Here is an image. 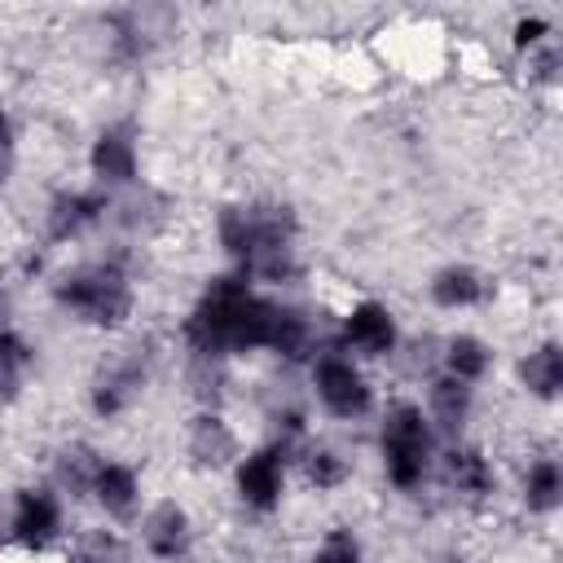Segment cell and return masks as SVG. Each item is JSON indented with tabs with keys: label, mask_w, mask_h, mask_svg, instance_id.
I'll list each match as a JSON object with an SVG mask.
<instances>
[{
	"label": "cell",
	"mask_w": 563,
	"mask_h": 563,
	"mask_svg": "<svg viewBox=\"0 0 563 563\" xmlns=\"http://www.w3.org/2000/svg\"><path fill=\"white\" fill-rule=\"evenodd\" d=\"M216 238L233 273L246 282H295L299 277V220L282 202H229L216 211Z\"/></svg>",
	"instance_id": "obj_1"
},
{
	"label": "cell",
	"mask_w": 563,
	"mask_h": 563,
	"mask_svg": "<svg viewBox=\"0 0 563 563\" xmlns=\"http://www.w3.org/2000/svg\"><path fill=\"white\" fill-rule=\"evenodd\" d=\"M53 303L92 330H123L136 312V286L119 260H92L53 282Z\"/></svg>",
	"instance_id": "obj_2"
},
{
	"label": "cell",
	"mask_w": 563,
	"mask_h": 563,
	"mask_svg": "<svg viewBox=\"0 0 563 563\" xmlns=\"http://www.w3.org/2000/svg\"><path fill=\"white\" fill-rule=\"evenodd\" d=\"M440 435L431 431L422 405L413 400H396L387 413H383V427H378V457H383V479L396 488V493H413L431 479L435 471V449Z\"/></svg>",
	"instance_id": "obj_3"
},
{
	"label": "cell",
	"mask_w": 563,
	"mask_h": 563,
	"mask_svg": "<svg viewBox=\"0 0 563 563\" xmlns=\"http://www.w3.org/2000/svg\"><path fill=\"white\" fill-rule=\"evenodd\" d=\"M255 286L242 277V273H220L202 286V295L194 299V308L185 312V347L194 352L198 365H220L224 356H233V325H238V312L246 303Z\"/></svg>",
	"instance_id": "obj_4"
},
{
	"label": "cell",
	"mask_w": 563,
	"mask_h": 563,
	"mask_svg": "<svg viewBox=\"0 0 563 563\" xmlns=\"http://www.w3.org/2000/svg\"><path fill=\"white\" fill-rule=\"evenodd\" d=\"M308 369H312V396L330 418L361 422L374 413V383L365 378L356 356H347L343 347H321L308 361Z\"/></svg>",
	"instance_id": "obj_5"
},
{
	"label": "cell",
	"mask_w": 563,
	"mask_h": 563,
	"mask_svg": "<svg viewBox=\"0 0 563 563\" xmlns=\"http://www.w3.org/2000/svg\"><path fill=\"white\" fill-rule=\"evenodd\" d=\"M62 523H66V506H62V493L53 484H26L13 493V506H9L13 545L44 554L53 541H62V532H66Z\"/></svg>",
	"instance_id": "obj_6"
},
{
	"label": "cell",
	"mask_w": 563,
	"mask_h": 563,
	"mask_svg": "<svg viewBox=\"0 0 563 563\" xmlns=\"http://www.w3.org/2000/svg\"><path fill=\"white\" fill-rule=\"evenodd\" d=\"M286 457H290V449H282L273 440V444L246 449L233 462V488H238V501L246 510L273 515L282 506V497H286Z\"/></svg>",
	"instance_id": "obj_7"
},
{
	"label": "cell",
	"mask_w": 563,
	"mask_h": 563,
	"mask_svg": "<svg viewBox=\"0 0 563 563\" xmlns=\"http://www.w3.org/2000/svg\"><path fill=\"white\" fill-rule=\"evenodd\" d=\"M339 347L356 361H383L400 347L396 312L383 299H356L339 321Z\"/></svg>",
	"instance_id": "obj_8"
},
{
	"label": "cell",
	"mask_w": 563,
	"mask_h": 563,
	"mask_svg": "<svg viewBox=\"0 0 563 563\" xmlns=\"http://www.w3.org/2000/svg\"><path fill=\"white\" fill-rule=\"evenodd\" d=\"M88 172H92V185L114 194V189H128L141 172V150H136V132L128 123H110L92 136L88 145Z\"/></svg>",
	"instance_id": "obj_9"
},
{
	"label": "cell",
	"mask_w": 563,
	"mask_h": 563,
	"mask_svg": "<svg viewBox=\"0 0 563 563\" xmlns=\"http://www.w3.org/2000/svg\"><path fill=\"white\" fill-rule=\"evenodd\" d=\"M110 211V194L106 189H57L48 198V211H44V238L53 246H66L84 233H92Z\"/></svg>",
	"instance_id": "obj_10"
},
{
	"label": "cell",
	"mask_w": 563,
	"mask_h": 563,
	"mask_svg": "<svg viewBox=\"0 0 563 563\" xmlns=\"http://www.w3.org/2000/svg\"><path fill=\"white\" fill-rule=\"evenodd\" d=\"M141 545L154 563H180L194 550V519L176 497L154 501L141 515Z\"/></svg>",
	"instance_id": "obj_11"
},
{
	"label": "cell",
	"mask_w": 563,
	"mask_h": 563,
	"mask_svg": "<svg viewBox=\"0 0 563 563\" xmlns=\"http://www.w3.org/2000/svg\"><path fill=\"white\" fill-rule=\"evenodd\" d=\"M440 462V479L453 497L462 501H488L497 493V471H493V457L479 449V444H466V440H449L444 453H435Z\"/></svg>",
	"instance_id": "obj_12"
},
{
	"label": "cell",
	"mask_w": 563,
	"mask_h": 563,
	"mask_svg": "<svg viewBox=\"0 0 563 563\" xmlns=\"http://www.w3.org/2000/svg\"><path fill=\"white\" fill-rule=\"evenodd\" d=\"M185 453H189V462L198 471H224V466H233L242 457V440H238V431L229 427L224 413L198 409L189 418V427H185Z\"/></svg>",
	"instance_id": "obj_13"
},
{
	"label": "cell",
	"mask_w": 563,
	"mask_h": 563,
	"mask_svg": "<svg viewBox=\"0 0 563 563\" xmlns=\"http://www.w3.org/2000/svg\"><path fill=\"white\" fill-rule=\"evenodd\" d=\"M92 501L106 519L114 523H128L141 515V471L132 462H119V457H101L97 475H92Z\"/></svg>",
	"instance_id": "obj_14"
},
{
	"label": "cell",
	"mask_w": 563,
	"mask_h": 563,
	"mask_svg": "<svg viewBox=\"0 0 563 563\" xmlns=\"http://www.w3.org/2000/svg\"><path fill=\"white\" fill-rule=\"evenodd\" d=\"M488 290H493L488 273L475 268V264H466V260H449V264H440V268L427 277V299H431L435 308H444V312L479 308V303L488 299Z\"/></svg>",
	"instance_id": "obj_15"
},
{
	"label": "cell",
	"mask_w": 563,
	"mask_h": 563,
	"mask_svg": "<svg viewBox=\"0 0 563 563\" xmlns=\"http://www.w3.org/2000/svg\"><path fill=\"white\" fill-rule=\"evenodd\" d=\"M471 409H475V387H466L457 378H444V374L431 378L422 413H427V422H431L435 435L457 440L466 431V422H471Z\"/></svg>",
	"instance_id": "obj_16"
},
{
	"label": "cell",
	"mask_w": 563,
	"mask_h": 563,
	"mask_svg": "<svg viewBox=\"0 0 563 563\" xmlns=\"http://www.w3.org/2000/svg\"><path fill=\"white\" fill-rule=\"evenodd\" d=\"M519 387L541 405L559 400V391H563V347H559V339H541L537 347H528L519 356Z\"/></svg>",
	"instance_id": "obj_17"
},
{
	"label": "cell",
	"mask_w": 563,
	"mask_h": 563,
	"mask_svg": "<svg viewBox=\"0 0 563 563\" xmlns=\"http://www.w3.org/2000/svg\"><path fill=\"white\" fill-rule=\"evenodd\" d=\"M141 391H145V369H141L136 361H123V365H110V369L92 383L88 405H92L97 418H119V413H128V409L136 405Z\"/></svg>",
	"instance_id": "obj_18"
},
{
	"label": "cell",
	"mask_w": 563,
	"mask_h": 563,
	"mask_svg": "<svg viewBox=\"0 0 563 563\" xmlns=\"http://www.w3.org/2000/svg\"><path fill=\"white\" fill-rule=\"evenodd\" d=\"M268 352L273 356H286V361H312L321 347H317V321L295 308V303H277L273 312V334H268Z\"/></svg>",
	"instance_id": "obj_19"
},
{
	"label": "cell",
	"mask_w": 563,
	"mask_h": 563,
	"mask_svg": "<svg viewBox=\"0 0 563 563\" xmlns=\"http://www.w3.org/2000/svg\"><path fill=\"white\" fill-rule=\"evenodd\" d=\"M488 369H493V347L479 334L457 330V334L444 339V352H440V374L444 378H457V383L475 387V383H484Z\"/></svg>",
	"instance_id": "obj_20"
},
{
	"label": "cell",
	"mask_w": 563,
	"mask_h": 563,
	"mask_svg": "<svg viewBox=\"0 0 563 563\" xmlns=\"http://www.w3.org/2000/svg\"><path fill=\"white\" fill-rule=\"evenodd\" d=\"M299 471H303V484L317 488V493H339L347 479H352V462L343 449L325 444V440H303L299 453H295Z\"/></svg>",
	"instance_id": "obj_21"
},
{
	"label": "cell",
	"mask_w": 563,
	"mask_h": 563,
	"mask_svg": "<svg viewBox=\"0 0 563 563\" xmlns=\"http://www.w3.org/2000/svg\"><path fill=\"white\" fill-rule=\"evenodd\" d=\"M519 497H523L528 515L550 519L563 506V466H559V457H550V453L532 457L523 479H519Z\"/></svg>",
	"instance_id": "obj_22"
},
{
	"label": "cell",
	"mask_w": 563,
	"mask_h": 563,
	"mask_svg": "<svg viewBox=\"0 0 563 563\" xmlns=\"http://www.w3.org/2000/svg\"><path fill=\"white\" fill-rule=\"evenodd\" d=\"M31 369H35V343L22 330L0 325V400H13L31 378Z\"/></svg>",
	"instance_id": "obj_23"
},
{
	"label": "cell",
	"mask_w": 563,
	"mask_h": 563,
	"mask_svg": "<svg viewBox=\"0 0 563 563\" xmlns=\"http://www.w3.org/2000/svg\"><path fill=\"white\" fill-rule=\"evenodd\" d=\"M66 563H128V545L114 528H84L66 541Z\"/></svg>",
	"instance_id": "obj_24"
},
{
	"label": "cell",
	"mask_w": 563,
	"mask_h": 563,
	"mask_svg": "<svg viewBox=\"0 0 563 563\" xmlns=\"http://www.w3.org/2000/svg\"><path fill=\"white\" fill-rule=\"evenodd\" d=\"M97 466H101V457L88 449V444H66L62 453H57V462H53V488L57 493H88L92 488V475H97Z\"/></svg>",
	"instance_id": "obj_25"
},
{
	"label": "cell",
	"mask_w": 563,
	"mask_h": 563,
	"mask_svg": "<svg viewBox=\"0 0 563 563\" xmlns=\"http://www.w3.org/2000/svg\"><path fill=\"white\" fill-rule=\"evenodd\" d=\"M312 563H365V545L347 523H334V528L321 532V541L312 550Z\"/></svg>",
	"instance_id": "obj_26"
},
{
	"label": "cell",
	"mask_w": 563,
	"mask_h": 563,
	"mask_svg": "<svg viewBox=\"0 0 563 563\" xmlns=\"http://www.w3.org/2000/svg\"><path fill=\"white\" fill-rule=\"evenodd\" d=\"M550 35H554V26H550L545 13H523V18H515V26H510V44H515V53H528V57H532L537 48H545Z\"/></svg>",
	"instance_id": "obj_27"
},
{
	"label": "cell",
	"mask_w": 563,
	"mask_h": 563,
	"mask_svg": "<svg viewBox=\"0 0 563 563\" xmlns=\"http://www.w3.org/2000/svg\"><path fill=\"white\" fill-rule=\"evenodd\" d=\"M9 176H13V141L0 145V189L9 185Z\"/></svg>",
	"instance_id": "obj_28"
},
{
	"label": "cell",
	"mask_w": 563,
	"mask_h": 563,
	"mask_svg": "<svg viewBox=\"0 0 563 563\" xmlns=\"http://www.w3.org/2000/svg\"><path fill=\"white\" fill-rule=\"evenodd\" d=\"M435 563H475V559H466V554H457V550H449V554H440Z\"/></svg>",
	"instance_id": "obj_29"
},
{
	"label": "cell",
	"mask_w": 563,
	"mask_h": 563,
	"mask_svg": "<svg viewBox=\"0 0 563 563\" xmlns=\"http://www.w3.org/2000/svg\"><path fill=\"white\" fill-rule=\"evenodd\" d=\"M0 145H9V110L0 106Z\"/></svg>",
	"instance_id": "obj_30"
}]
</instances>
